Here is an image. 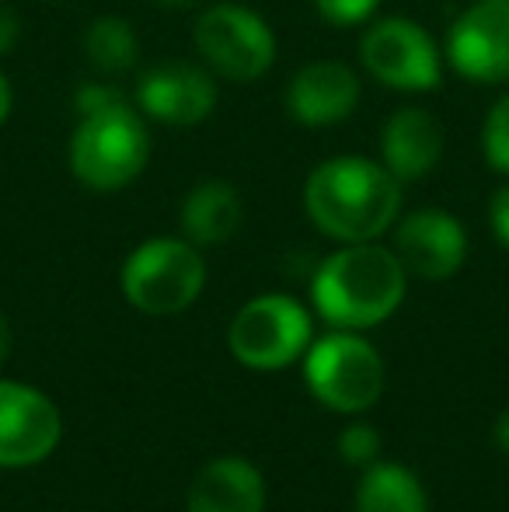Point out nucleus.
Masks as SVG:
<instances>
[{
  "instance_id": "nucleus-1",
  "label": "nucleus",
  "mask_w": 509,
  "mask_h": 512,
  "mask_svg": "<svg viewBox=\"0 0 509 512\" xmlns=\"http://www.w3.org/2000/svg\"><path fill=\"white\" fill-rule=\"evenodd\" d=\"M304 209L314 227L335 241H377L398 220L401 182L367 157H332L307 178Z\"/></svg>"
},
{
  "instance_id": "nucleus-2",
  "label": "nucleus",
  "mask_w": 509,
  "mask_h": 512,
  "mask_svg": "<svg viewBox=\"0 0 509 512\" xmlns=\"http://www.w3.org/2000/svg\"><path fill=\"white\" fill-rule=\"evenodd\" d=\"M408 272L394 251L374 241L346 244L321 262L311 283L318 314L339 331H360L387 321L405 300Z\"/></svg>"
},
{
  "instance_id": "nucleus-3",
  "label": "nucleus",
  "mask_w": 509,
  "mask_h": 512,
  "mask_svg": "<svg viewBox=\"0 0 509 512\" xmlns=\"http://www.w3.org/2000/svg\"><path fill=\"white\" fill-rule=\"evenodd\" d=\"M150 161V133L140 112L126 102L91 108L81 115L70 140V171L91 192H119Z\"/></svg>"
},
{
  "instance_id": "nucleus-4",
  "label": "nucleus",
  "mask_w": 509,
  "mask_h": 512,
  "mask_svg": "<svg viewBox=\"0 0 509 512\" xmlns=\"http://www.w3.org/2000/svg\"><path fill=\"white\" fill-rule=\"evenodd\" d=\"M206 286V262L185 237L143 241L123 265V293L136 310L150 317L182 314L199 300Z\"/></svg>"
},
{
  "instance_id": "nucleus-5",
  "label": "nucleus",
  "mask_w": 509,
  "mask_h": 512,
  "mask_svg": "<svg viewBox=\"0 0 509 512\" xmlns=\"http://www.w3.org/2000/svg\"><path fill=\"white\" fill-rule=\"evenodd\" d=\"M304 380L325 408L360 415L374 408L384 391V359L367 338L335 331L304 352Z\"/></svg>"
},
{
  "instance_id": "nucleus-6",
  "label": "nucleus",
  "mask_w": 509,
  "mask_h": 512,
  "mask_svg": "<svg viewBox=\"0 0 509 512\" xmlns=\"http://www.w3.org/2000/svg\"><path fill=\"white\" fill-rule=\"evenodd\" d=\"M196 49L213 74L234 84L258 81L276 63V35L255 11L241 4H213L196 21Z\"/></svg>"
},
{
  "instance_id": "nucleus-7",
  "label": "nucleus",
  "mask_w": 509,
  "mask_h": 512,
  "mask_svg": "<svg viewBox=\"0 0 509 512\" xmlns=\"http://www.w3.org/2000/svg\"><path fill=\"white\" fill-rule=\"evenodd\" d=\"M238 363L252 370H279L300 359L311 345V314L283 293H265L238 310L227 331Z\"/></svg>"
},
{
  "instance_id": "nucleus-8",
  "label": "nucleus",
  "mask_w": 509,
  "mask_h": 512,
  "mask_svg": "<svg viewBox=\"0 0 509 512\" xmlns=\"http://www.w3.org/2000/svg\"><path fill=\"white\" fill-rule=\"evenodd\" d=\"M360 60L374 81L394 91H436L443 81L440 49L408 18H384L363 35Z\"/></svg>"
},
{
  "instance_id": "nucleus-9",
  "label": "nucleus",
  "mask_w": 509,
  "mask_h": 512,
  "mask_svg": "<svg viewBox=\"0 0 509 512\" xmlns=\"http://www.w3.org/2000/svg\"><path fill=\"white\" fill-rule=\"evenodd\" d=\"M447 60L475 84L509 81V0H475L450 25Z\"/></svg>"
},
{
  "instance_id": "nucleus-10",
  "label": "nucleus",
  "mask_w": 509,
  "mask_h": 512,
  "mask_svg": "<svg viewBox=\"0 0 509 512\" xmlns=\"http://www.w3.org/2000/svg\"><path fill=\"white\" fill-rule=\"evenodd\" d=\"M60 408L42 391L0 380V467L42 464L60 446Z\"/></svg>"
},
{
  "instance_id": "nucleus-11",
  "label": "nucleus",
  "mask_w": 509,
  "mask_h": 512,
  "mask_svg": "<svg viewBox=\"0 0 509 512\" xmlns=\"http://www.w3.org/2000/svg\"><path fill=\"white\" fill-rule=\"evenodd\" d=\"M217 102L220 91L210 70L182 60L143 70L140 84H136V105L164 126H199L210 119Z\"/></svg>"
},
{
  "instance_id": "nucleus-12",
  "label": "nucleus",
  "mask_w": 509,
  "mask_h": 512,
  "mask_svg": "<svg viewBox=\"0 0 509 512\" xmlns=\"http://www.w3.org/2000/svg\"><path fill=\"white\" fill-rule=\"evenodd\" d=\"M394 255L408 276L419 279H450L468 255V234L461 220L443 209H419L405 216L394 230Z\"/></svg>"
},
{
  "instance_id": "nucleus-13",
  "label": "nucleus",
  "mask_w": 509,
  "mask_h": 512,
  "mask_svg": "<svg viewBox=\"0 0 509 512\" xmlns=\"http://www.w3.org/2000/svg\"><path fill=\"white\" fill-rule=\"evenodd\" d=\"M360 105V77L339 60L307 63L286 88V108L293 122L311 129L339 126Z\"/></svg>"
},
{
  "instance_id": "nucleus-14",
  "label": "nucleus",
  "mask_w": 509,
  "mask_h": 512,
  "mask_svg": "<svg viewBox=\"0 0 509 512\" xmlns=\"http://www.w3.org/2000/svg\"><path fill=\"white\" fill-rule=\"evenodd\" d=\"M384 168L398 182H419L436 171L443 157V126L422 108H401L384 122L381 133Z\"/></svg>"
},
{
  "instance_id": "nucleus-15",
  "label": "nucleus",
  "mask_w": 509,
  "mask_h": 512,
  "mask_svg": "<svg viewBox=\"0 0 509 512\" xmlns=\"http://www.w3.org/2000/svg\"><path fill=\"white\" fill-rule=\"evenodd\" d=\"M265 481L245 457H217L196 474L189 512H262Z\"/></svg>"
},
{
  "instance_id": "nucleus-16",
  "label": "nucleus",
  "mask_w": 509,
  "mask_h": 512,
  "mask_svg": "<svg viewBox=\"0 0 509 512\" xmlns=\"http://www.w3.org/2000/svg\"><path fill=\"white\" fill-rule=\"evenodd\" d=\"M241 220H245V206L231 182H203L182 203V230L196 248L231 241Z\"/></svg>"
},
{
  "instance_id": "nucleus-17",
  "label": "nucleus",
  "mask_w": 509,
  "mask_h": 512,
  "mask_svg": "<svg viewBox=\"0 0 509 512\" xmlns=\"http://www.w3.org/2000/svg\"><path fill=\"white\" fill-rule=\"evenodd\" d=\"M356 512H429L426 488L401 464H370L356 485Z\"/></svg>"
},
{
  "instance_id": "nucleus-18",
  "label": "nucleus",
  "mask_w": 509,
  "mask_h": 512,
  "mask_svg": "<svg viewBox=\"0 0 509 512\" xmlns=\"http://www.w3.org/2000/svg\"><path fill=\"white\" fill-rule=\"evenodd\" d=\"M84 53L102 74H123L136 63L140 46H136V32L126 18L105 14V18L91 21L84 32Z\"/></svg>"
},
{
  "instance_id": "nucleus-19",
  "label": "nucleus",
  "mask_w": 509,
  "mask_h": 512,
  "mask_svg": "<svg viewBox=\"0 0 509 512\" xmlns=\"http://www.w3.org/2000/svg\"><path fill=\"white\" fill-rule=\"evenodd\" d=\"M482 150H485V161H489L499 175H509V91L489 108V115H485Z\"/></svg>"
},
{
  "instance_id": "nucleus-20",
  "label": "nucleus",
  "mask_w": 509,
  "mask_h": 512,
  "mask_svg": "<svg viewBox=\"0 0 509 512\" xmlns=\"http://www.w3.org/2000/svg\"><path fill=\"white\" fill-rule=\"evenodd\" d=\"M339 453L353 467L367 471V467L377 464V457H381V436H377L374 425H349L339 439Z\"/></svg>"
},
{
  "instance_id": "nucleus-21",
  "label": "nucleus",
  "mask_w": 509,
  "mask_h": 512,
  "mask_svg": "<svg viewBox=\"0 0 509 512\" xmlns=\"http://www.w3.org/2000/svg\"><path fill=\"white\" fill-rule=\"evenodd\" d=\"M314 7H318V14L328 25L353 28V25H363L367 18H374L381 0H314Z\"/></svg>"
},
{
  "instance_id": "nucleus-22",
  "label": "nucleus",
  "mask_w": 509,
  "mask_h": 512,
  "mask_svg": "<svg viewBox=\"0 0 509 512\" xmlns=\"http://www.w3.org/2000/svg\"><path fill=\"white\" fill-rule=\"evenodd\" d=\"M489 220H492V234H496V241L509 251V185H503V189L492 196Z\"/></svg>"
},
{
  "instance_id": "nucleus-23",
  "label": "nucleus",
  "mask_w": 509,
  "mask_h": 512,
  "mask_svg": "<svg viewBox=\"0 0 509 512\" xmlns=\"http://www.w3.org/2000/svg\"><path fill=\"white\" fill-rule=\"evenodd\" d=\"M18 35H21L18 11H14V7H7V4H0V56L11 53L14 42H18Z\"/></svg>"
},
{
  "instance_id": "nucleus-24",
  "label": "nucleus",
  "mask_w": 509,
  "mask_h": 512,
  "mask_svg": "<svg viewBox=\"0 0 509 512\" xmlns=\"http://www.w3.org/2000/svg\"><path fill=\"white\" fill-rule=\"evenodd\" d=\"M492 436H496V446H499V450L509 453V408L496 418V429H492Z\"/></svg>"
},
{
  "instance_id": "nucleus-25",
  "label": "nucleus",
  "mask_w": 509,
  "mask_h": 512,
  "mask_svg": "<svg viewBox=\"0 0 509 512\" xmlns=\"http://www.w3.org/2000/svg\"><path fill=\"white\" fill-rule=\"evenodd\" d=\"M11 105H14L11 81H7V77L0 74V126H4V122H7V115H11Z\"/></svg>"
},
{
  "instance_id": "nucleus-26",
  "label": "nucleus",
  "mask_w": 509,
  "mask_h": 512,
  "mask_svg": "<svg viewBox=\"0 0 509 512\" xmlns=\"http://www.w3.org/2000/svg\"><path fill=\"white\" fill-rule=\"evenodd\" d=\"M11 356V324H7V317L0 314V363Z\"/></svg>"
},
{
  "instance_id": "nucleus-27",
  "label": "nucleus",
  "mask_w": 509,
  "mask_h": 512,
  "mask_svg": "<svg viewBox=\"0 0 509 512\" xmlns=\"http://www.w3.org/2000/svg\"><path fill=\"white\" fill-rule=\"evenodd\" d=\"M154 7H161V11H189V7H196L199 0H150Z\"/></svg>"
}]
</instances>
